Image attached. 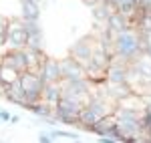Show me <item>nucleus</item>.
<instances>
[{
  "instance_id": "nucleus-1",
  "label": "nucleus",
  "mask_w": 151,
  "mask_h": 143,
  "mask_svg": "<svg viewBox=\"0 0 151 143\" xmlns=\"http://www.w3.org/2000/svg\"><path fill=\"white\" fill-rule=\"evenodd\" d=\"M115 109H117V105L113 103V101H109V99L103 97L97 89H93V97H91V101H89V103L85 105V109H83L77 127H81V129H85V131H91L101 119L113 115Z\"/></svg>"
},
{
  "instance_id": "nucleus-2",
  "label": "nucleus",
  "mask_w": 151,
  "mask_h": 143,
  "mask_svg": "<svg viewBox=\"0 0 151 143\" xmlns=\"http://www.w3.org/2000/svg\"><path fill=\"white\" fill-rule=\"evenodd\" d=\"M141 55H143L141 32L137 28L129 26L127 30L115 34V38H113V59L115 60H121L125 65H131Z\"/></svg>"
},
{
  "instance_id": "nucleus-3",
  "label": "nucleus",
  "mask_w": 151,
  "mask_h": 143,
  "mask_svg": "<svg viewBox=\"0 0 151 143\" xmlns=\"http://www.w3.org/2000/svg\"><path fill=\"white\" fill-rule=\"evenodd\" d=\"M83 109H85V103L77 101V99L63 97L60 103L55 107V121H60L65 125H77Z\"/></svg>"
},
{
  "instance_id": "nucleus-4",
  "label": "nucleus",
  "mask_w": 151,
  "mask_h": 143,
  "mask_svg": "<svg viewBox=\"0 0 151 143\" xmlns=\"http://www.w3.org/2000/svg\"><path fill=\"white\" fill-rule=\"evenodd\" d=\"M95 47H97V38L95 36H83L79 40L73 42V47L69 50V57L75 59L79 65L87 67L91 59H93V52H95Z\"/></svg>"
},
{
  "instance_id": "nucleus-5",
  "label": "nucleus",
  "mask_w": 151,
  "mask_h": 143,
  "mask_svg": "<svg viewBox=\"0 0 151 143\" xmlns=\"http://www.w3.org/2000/svg\"><path fill=\"white\" fill-rule=\"evenodd\" d=\"M20 85H22L26 99H28V105H35L38 101H42V91H45V81L38 77V73L28 71L20 75Z\"/></svg>"
},
{
  "instance_id": "nucleus-6",
  "label": "nucleus",
  "mask_w": 151,
  "mask_h": 143,
  "mask_svg": "<svg viewBox=\"0 0 151 143\" xmlns=\"http://www.w3.org/2000/svg\"><path fill=\"white\" fill-rule=\"evenodd\" d=\"M28 47V34L20 20H10L8 26V36H6V50H24Z\"/></svg>"
},
{
  "instance_id": "nucleus-7",
  "label": "nucleus",
  "mask_w": 151,
  "mask_h": 143,
  "mask_svg": "<svg viewBox=\"0 0 151 143\" xmlns=\"http://www.w3.org/2000/svg\"><path fill=\"white\" fill-rule=\"evenodd\" d=\"M0 65L6 67V69H10V71H14L16 75H24V73L30 71L28 69V63H26L24 50H6L0 57Z\"/></svg>"
},
{
  "instance_id": "nucleus-8",
  "label": "nucleus",
  "mask_w": 151,
  "mask_h": 143,
  "mask_svg": "<svg viewBox=\"0 0 151 143\" xmlns=\"http://www.w3.org/2000/svg\"><path fill=\"white\" fill-rule=\"evenodd\" d=\"M38 77L45 81V85H50V83H63V73H60V60L57 59H50L47 57V60L40 65L38 69Z\"/></svg>"
},
{
  "instance_id": "nucleus-9",
  "label": "nucleus",
  "mask_w": 151,
  "mask_h": 143,
  "mask_svg": "<svg viewBox=\"0 0 151 143\" xmlns=\"http://www.w3.org/2000/svg\"><path fill=\"white\" fill-rule=\"evenodd\" d=\"M60 73H63V83L87 79V75H85V67H83V65H79L77 60L70 59V57L60 59Z\"/></svg>"
},
{
  "instance_id": "nucleus-10",
  "label": "nucleus",
  "mask_w": 151,
  "mask_h": 143,
  "mask_svg": "<svg viewBox=\"0 0 151 143\" xmlns=\"http://www.w3.org/2000/svg\"><path fill=\"white\" fill-rule=\"evenodd\" d=\"M91 133L99 135V137H111V139H115V141L119 143L121 141V133H119V127H117L115 113L109 115V117H105V119H101L93 129H91Z\"/></svg>"
},
{
  "instance_id": "nucleus-11",
  "label": "nucleus",
  "mask_w": 151,
  "mask_h": 143,
  "mask_svg": "<svg viewBox=\"0 0 151 143\" xmlns=\"http://www.w3.org/2000/svg\"><path fill=\"white\" fill-rule=\"evenodd\" d=\"M107 83L113 85H129V65L121 63V60H115L111 63L109 71H107Z\"/></svg>"
},
{
  "instance_id": "nucleus-12",
  "label": "nucleus",
  "mask_w": 151,
  "mask_h": 143,
  "mask_svg": "<svg viewBox=\"0 0 151 143\" xmlns=\"http://www.w3.org/2000/svg\"><path fill=\"white\" fill-rule=\"evenodd\" d=\"M0 93H2V97H4V99H8V101H10V103H14V105L24 107V109L28 107V99H26V93H24L22 85H20V79H18L16 83L4 87Z\"/></svg>"
},
{
  "instance_id": "nucleus-13",
  "label": "nucleus",
  "mask_w": 151,
  "mask_h": 143,
  "mask_svg": "<svg viewBox=\"0 0 151 143\" xmlns=\"http://www.w3.org/2000/svg\"><path fill=\"white\" fill-rule=\"evenodd\" d=\"M22 26L26 30V34H28V47L26 48L42 50V30H40L38 20H22Z\"/></svg>"
},
{
  "instance_id": "nucleus-14",
  "label": "nucleus",
  "mask_w": 151,
  "mask_h": 143,
  "mask_svg": "<svg viewBox=\"0 0 151 143\" xmlns=\"http://www.w3.org/2000/svg\"><path fill=\"white\" fill-rule=\"evenodd\" d=\"M63 99V83H50L45 85V91H42V101L50 105V107H57Z\"/></svg>"
},
{
  "instance_id": "nucleus-15",
  "label": "nucleus",
  "mask_w": 151,
  "mask_h": 143,
  "mask_svg": "<svg viewBox=\"0 0 151 143\" xmlns=\"http://www.w3.org/2000/svg\"><path fill=\"white\" fill-rule=\"evenodd\" d=\"M129 26H131L129 18H125L123 14H119L117 10L111 14V18H109V20H107V24H105V28H107V30H109L113 36L119 34V32H123V30H127Z\"/></svg>"
},
{
  "instance_id": "nucleus-16",
  "label": "nucleus",
  "mask_w": 151,
  "mask_h": 143,
  "mask_svg": "<svg viewBox=\"0 0 151 143\" xmlns=\"http://www.w3.org/2000/svg\"><path fill=\"white\" fill-rule=\"evenodd\" d=\"M22 20H38L40 16V4L38 0H20Z\"/></svg>"
},
{
  "instance_id": "nucleus-17",
  "label": "nucleus",
  "mask_w": 151,
  "mask_h": 143,
  "mask_svg": "<svg viewBox=\"0 0 151 143\" xmlns=\"http://www.w3.org/2000/svg\"><path fill=\"white\" fill-rule=\"evenodd\" d=\"M28 111L30 113H35V115H38V117H42V119H47L52 123V117H55V107H50V105H47L45 101H38V103H35V105H28Z\"/></svg>"
},
{
  "instance_id": "nucleus-18",
  "label": "nucleus",
  "mask_w": 151,
  "mask_h": 143,
  "mask_svg": "<svg viewBox=\"0 0 151 143\" xmlns=\"http://www.w3.org/2000/svg\"><path fill=\"white\" fill-rule=\"evenodd\" d=\"M113 12H115V10H113L107 2H99V4H95V6H93V18L99 24H101V22L107 24V20L111 18V14H113Z\"/></svg>"
},
{
  "instance_id": "nucleus-19",
  "label": "nucleus",
  "mask_w": 151,
  "mask_h": 143,
  "mask_svg": "<svg viewBox=\"0 0 151 143\" xmlns=\"http://www.w3.org/2000/svg\"><path fill=\"white\" fill-rule=\"evenodd\" d=\"M137 2H139V0H119L115 10L119 12V14H123L125 18H129V22H131V18H133L135 12H137Z\"/></svg>"
},
{
  "instance_id": "nucleus-20",
  "label": "nucleus",
  "mask_w": 151,
  "mask_h": 143,
  "mask_svg": "<svg viewBox=\"0 0 151 143\" xmlns=\"http://www.w3.org/2000/svg\"><path fill=\"white\" fill-rule=\"evenodd\" d=\"M18 79H20V75H16L14 71L6 69V67H2V69H0V87H8V85L16 83Z\"/></svg>"
},
{
  "instance_id": "nucleus-21",
  "label": "nucleus",
  "mask_w": 151,
  "mask_h": 143,
  "mask_svg": "<svg viewBox=\"0 0 151 143\" xmlns=\"http://www.w3.org/2000/svg\"><path fill=\"white\" fill-rule=\"evenodd\" d=\"M10 20L6 16H0V48H6V36H8Z\"/></svg>"
},
{
  "instance_id": "nucleus-22",
  "label": "nucleus",
  "mask_w": 151,
  "mask_h": 143,
  "mask_svg": "<svg viewBox=\"0 0 151 143\" xmlns=\"http://www.w3.org/2000/svg\"><path fill=\"white\" fill-rule=\"evenodd\" d=\"M38 143H52L50 135H38Z\"/></svg>"
},
{
  "instance_id": "nucleus-23",
  "label": "nucleus",
  "mask_w": 151,
  "mask_h": 143,
  "mask_svg": "<svg viewBox=\"0 0 151 143\" xmlns=\"http://www.w3.org/2000/svg\"><path fill=\"white\" fill-rule=\"evenodd\" d=\"M0 119L2 121H12V115L8 111H0Z\"/></svg>"
},
{
  "instance_id": "nucleus-24",
  "label": "nucleus",
  "mask_w": 151,
  "mask_h": 143,
  "mask_svg": "<svg viewBox=\"0 0 151 143\" xmlns=\"http://www.w3.org/2000/svg\"><path fill=\"white\" fill-rule=\"evenodd\" d=\"M99 143H117V141L111 137H99Z\"/></svg>"
},
{
  "instance_id": "nucleus-25",
  "label": "nucleus",
  "mask_w": 151,
  "mask_h": 143,
  "mask_svg": "<svg viewBox=\"0 0 151 143\" xmlns=\"http://www.w3.org/2000/svg\"><path fill=\"white\" fill-rule=\"evenodd\" d=\"M105 2H107V4H109V6H111L113 10H115V8H117V4H119V0H105Z\"/></svg>"
},
{
  "instance_id": "nucleus-26",
  "label": "nucleus",
  "mask_w": 151,
  "mask_h": 143,
  "mask_svg": "<svg viewBox=\"0 0 151 143\" xmlns=\"http://www.w3.org/2000/svg\"><path fill=\"white\" fill-rule=\"evenodd\" d=\"M83 2H87V4L95 6V4H99V2H105V0H83Z\"/></svg>"
},
{
  "instance_id": "nucleus-27",
  "label": "nucleus",
  "mask_w": 151,
  "mask_h": 143,
  "mask_svg": "<svg viewBox=\"0 0 151 143\" xmlns=\"http://www.w3.org/2000/svg\"><path fill=\"white\" fill-rule=\"evenodd\" d=\"M0 69H2V65H0Z\"/></svg>"
}]
</instances>
